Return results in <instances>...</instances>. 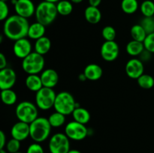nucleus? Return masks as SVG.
Masks as SVG:
<instances>
[{"label":"nucleus","mask_w":154,"mask_h":153,"mask_svg":"<svg viewBox=\"0 0 154 153\" xmlns=\"http://www.w3.org/2000/svg\"><path fill=\"white\" fill-rule=\"evenodd\" d=\"M30 24L28 19L17 14L8 16L3 25V33L8 39L17 40L28 36Z\"/></svg>","instance_id":"f257e3e1"},{"label":"nucleus","mask_w":154,"mask_h":153,"mask_svg":"<svg viewBox=\"0 0 154 153\" xmlns=\"http://www.w3.org/2000/svg\"><path fill=\"white\" fill-rule=\"evenodd\" d=\"M30 125V137L35 142H42L49 137L51 127L48 118L38 117Z\"/></svg>","instance_id":"f03ea898"},{"label":"nucleus","mask_w":154,"mask_h":153,"mask_svg":"<svg viewBox=\"0 0 154 153\" xmlns=\"http://www.w3.org/2000/svg\"><path fill=\"white\" fill-rule=\"evenodd\" d=\"M58 14L57 4L55 3L43 1L36 7L35 16L37 22L46 26L51 25L55 20Z\"/></svg>","instance_id":"7ed1b4c3"},{"label":"nucleus","mask_w":154,"mask_h":153,"mask_svg":"<svg viewBox=\"0 0 154 153\" xmlns=\"http://www.w3.org/2000/svg\"><path fill=\"white\" fill-rule=\"evenodd\" d=\"M78 106L71 93L68 92H61L57 94L55 103H54V109L57 112H60L65 116H69L72 114L73 111Z\"/></svg>","instance_id":"20e7f679"},{"label":"nucleus","mask_w":154,"mask_h":153,"mask_svg":"<svg viewBox=\"0 0 154 153\" xmlns=\"http://www.w3.org/2000/svg\"><path fill=\"white\" fill-rule=\"evenodd\" d=\"M15 114L19 121L31 124L38 117V106L32 102L24 100L16 106Z\"/></svg>","instance_id":"39448f33"},{"label":"nucleus","mask_w":154,"mask_h":153,"mask_svg":"<svg viewBox=\"0 0 154 153\" xmlns=\"http://www.w3.org/2000/svg\"><path fill=\"white\" fill-rule=\"evenodd\" d=\"M45 61L44 56L32 52L22 61V68L28 74H38L44 70Z\"/></svg>","instance_id":"423d86ee"},{"label":"nucleus","mask_w":154,"mask_h":153,"mask_svg":"<svg viewBox=\"0 0 154 153\" xmlns=\"http://www.w3.org/2000/svg\"><path fill=\"white\" fill-rule=\"evenodd\" d=\"M56 97L57 94L53 88L43 86L36 92V106L42 110H48L54 107Z\"/></svg>","instance_id":"0eeeda50"},{"label":"nucleus","mask_w":154,"mask_h":153,"mask_svg":"<svg viewBox=\"0 0 154 153\" xmlns=\"http://www.w3.org/2000/svg\"><path fill=\"white\" fill-rule=\"evenodd\" d=\"M65 133H57L49 140L48 148L51 153H68L70 151V141Z\"/></svg>","instance_id":"6e6552de"},{"label":"nucleus","mask_w":154,"mask_h":153,"mask_svg":"<svg viewBox=\"0 0 154 153\" xmlns=\"http://www.w3.org/2000/svg\"><path fill=\"white\" fill-rule=\"evenodd\" d=\"M65 134L70 140L81 141L85 139L88 134V129L85 124L76 121H72L66 124L65 128Z\"/></svg>","instance_id":"1a4fd4ad"},{"label":"nucleus","mask_w":154,"mask_h":153,"mask_svg":"<svg viewBox=\"0 0 154 153\" xmlns=\"http://www.w3.org/2000/svg\"><path fill=\"white\" fill-rule=\"evenodd\" d=\"M100 53L102 58L106 62H113L116 60L120 53V47L114 40H105L101 46Z\"/></svg>","instance_id":"9d476101"},{"label":"nucleus","mask_w":154,"mask_h":153,"mask_svg":"<svg viewBox=\"0 0 154 153\" xmlns=\"http://www.w3.org/2000/svg\"><path fill=\"white\" fill-rule=\"evenodd\" d=\"M14 6L16 14L26 19L32 17L35 14L36 8L32 0H17Z\"/></svg>","instance_id":"9b49d317"},{"label":"nucleus","mask_w":154,"mask_h":153,"mask_svg":"<svg viewBox=\"0 0 154 153\" xmlns=\"http://www.w3.org/2000/svg\"><path fill=\"white\" fill-rule=\"evenodd\" d=\"M125 70L129 78L137 80L144 74V63L138 58H132L127 62Z\"/></svg>","instance_id":"f8f14e48"},{"label":"nucleus","mask_w":154,"mask_h":153,"mask_svg":"<svg viewBox=\"0 0 154 153\" xmlns=\"http://www.w3.org/2000/svg\"><path fill=\"white\" fill-rule=\"evenodd\" d=\"M17 80V74L11 68H5L0 70V88L1 90L12 88Z\"/></svg>","instance_id":"ddd939ff"},{"label":"nucleus","mask_w":154,"mask_h":153,"mask_svg":"<svg viewBox=\"0 0 154 153\" xmlns=\"http://www.w3.org/2000/svg\"><path fill=\"white\" fill-rule=\"evenodd\" d=\"M32 50V46L31 42L26 38L15 40L14 44V53L17 58L23 59L31 53Z\"/></svg>","instance_id":"4468645a"},{"label":"nucleus","mask_w":154,"mask_h":153,"mask_svg":"<svg viewBox=\"0 0 154 153\" xmlns=\"http://www.w3.org/2000/svg\"><path fill=\"white\" fill-rule=\"evenodd\" d=\"M11 134L12 138L19 141L25 140L30 136V125L28 123L19 121L15 123L11 129Z\"/></svg>","instance_id":"2eb2a0df"},{"label":"nucleus","mask_w":154,"mask_h":153,"mask_svg":"<svg viewBox=\"0 0 154 153\" xmlns=\"http://www.w3.org/2000/svg\"><path fill=\"white\" fill-rule=\"evenodd\" d=\"M40 76L44 87L53 88L59 82V74L54 69H45L42 72Z\"/></svg>","instance_id":"dca6fc26"},{"label":"nucleus","mask_w":154,"mask_h":153,"mask_svg":"<svg viewBox=\"0 0 154 153\" xmlns=\"http://www.w3.org/2000/svg\"><path fill=\"white\" fill-rule=\"evenodd\" d=\"M84 74L87 80L96 81L102 77V74H103V70L99 64H89L84 68Z\"/></svg>","instance_id":"f3484780"},{"label":"nucleus","mask_w":154,"mask_h":153,"mask_svg":"<svg viewBox=\"0 0 154 153\" xmlns=\"http://www.w3.org/2000/svg\"><path fill=\"white\" fill-rule=\"evenodd\" d=\"M84 16L89 23L97 24L102 20V13L98 7L89 5L84 10Z\"/></svg>","instance_id":"a211bd4d"},{"label":"nucleus","mask_w":154,"mask_h":153,"mask_svg":"<svg viewBox=\"0 0 154 153\" xmlns=\"http://www.w3.org/2000/svg\"><path fill=\"white\" fill-rule=\"evenodd\" d=\"M45 32H46L45 26L36 21L35 22L30 24L27 37L29 38L30 39H33V40H36L38 39L44 37Z\"/></svg>","instance_id":"6ab92c4d"},{"label":"nucleus","mask_w":154,"mask_h":153,"mask_svg":"<svg viewBox=\"0 0 154 153\" xmlns=\"http://www.w3.org/2000/svg\"><path fill=\"white\" fill-rule=\"evenodd\" d=\"M25 83L29 90L35 92H37L43 87L41 76L38 74H28Z\"/></svg>","instance_id":"aec40b11"},{"label":"nucleus","mask_w":154,"mask_h":153,"mask_svg":"<svg viewBox=\"0 0 154 153\" xmlns=\"http://www.w3.org/2000/svg\"><path fill=\"white\" fill-rule=\"evenodd\" d=\"M35 52L44 56L48 53L51 48V41L46 36L41 38L35 40L34 45Z\"/></svg>","instance_id":"412c9836"},{"label":"nucleus","mask_w":154,"mask_h":153,"mask_svg":"<svg viewBox=\"0 0 154 153\" xmlns=\"http://www.w3.org/2000/svg\"><path fill=\"white\" fill-rule=\"evenodd\" d=\"M72 116L75 121L84 124H87L91 118L90 112L87 109L81 107V106L75 108V110L72 112Z\"/></svg>","instance_id":"4be33fe9"},{"label":"nucleus","mask_w":154,"mask_h":153,"mask_svg":"<svg viewBox=\"0 0 154 153\" xmlns=\"http://www.w3.org/2000/svg\"><path fill=\"white\" fill-rule=\"evenodd\" d=\"M126 52L132 56H139L141 52L145 50L144 42L132 40L129 41L126 45Z\"/></svg>","instance_id":"5701e85b"},{"label":"nucleus","mask_w":154,"mask_h":153,"mask_svg":"<svg viewBox=\"0 0 154 153\" xmlns=\"http://www.w3.org/2000/svg\"><path fill=\"white\" fill-rule=\"evenodd\" d=\"M130 34L132 38V40L141 42H144L147 36V32L141 26V24H135L132 26L130 29Z\"/></svg>","instance_id":"b1692460"},{"label":"nucleus","mask_w":154,"mask_h":153,"mask_svg":"<svg viewBox=\"0 0 154 153\" xmlns=\"http://www.w3.org/2000/svg\"><path fill=\"white\" fill-rule=\"evenodd\" d=\"M57 8L59 14L62 16H68L73 10V4L69 0H60L57 3Z\"/></svg>","instance_id":"393cba45"},{"label":"nucleus","mask_w":154,"mask_h":153,"mask_svg":"<svg viewBox=\"0 0 154 153\" xmlns=\"http://www.w3.org/2000/svg\"><path fill=\"white\" fill-rule=\"evenodd\" d=\"M1 97L3 103L5 105H8V106L14 104L17 100V96L16 92L13 91L11 88L2 90Z\"/></svg>","instance_id":"a878e982"},{"label":"nucleus","mask_w":154,"mask_h":153,"mask_svg":"<svg viewBox=\"0 0 154 153\" xmlns=\"http://www.w3.org/2000/svg\"><path fill=\"white\" fill-rule=\"evenodd\" d=\"M48 118L52 128H60L66 122V116L57 111L51 114Z\"/></svg>","instance_id":"bb28decb"},{"label":"nucleus","mask_w":154,"mask_h":153,"mask_svg":"<svg viewBox=\"0 0 154 153\" xmlns=\"http://www.w3.org/2000/svg\"><path fill=\"white\" fill-rule=\"evenodd\" d=\"M138 2L137 0H122L121 8L124 13L132 14L138 9Z\"/></svg>","instance_id":"cd10ccee"},{"label":"nucleus","mask_w":154,"mask_h":153,"mask_svg":"<svg viewBox=\"0 0 154 153\" xmlns=\"http://www.w3.org/2000/svg\"><path fill=\"white\" fill-rule=\"evenodd\" d=\"M137 82L138 86L144 89H150L154 86V78L151 75L146 74H144L137 79Z\"/></svg>","instance_id":"c85d7f7f"},{"label":"nucleus","mask_w":154,"mask_h":153,"mask_svg":"<svg viewBox=\"0 0 154 153\" xmlns=\"http://www.w3.org/2000/svg\"><path fill=\"white\" fill-rule=\"evenodd\" d=\"M140 10L144 16L152 17L154 16V2L151 0H145L140 5Z\"/></svg>","instance_id":"c756f323"},{"label":"nucleus","mask_w":154,"mask_h":153,"mask_svg":"<svg viewBox=\"0 0 154 153\" xmlns=\"http://www.w3.org/2000/svg\"><path fill=\"white\" fill-rule=\"evenodd\" d=\"M102 35L103 38L107 41L114 40L116 38V30L115 28L111 26H106L102 28Z\"/></svg>","instance_id":"7c9ffc66"},{"label":"nucleus","mask_w":154,"mask_h":153,"mask_svg":"<svg viewBox=\"0 0 154 153\" xmlns=\"http://www.w3.org/2000/svg\"><path fill=\"white\" fill-rule=\"evenodd\" d=\"M141 26L144 28L145 32L147 34H151L154 32V18L152 17H146L144 16L141 21Z\"/></svg>","instance_id":"2f4dec72"},{"label":"nucleus","mask_w":154,"mask_h":153,"mask_svg":"<svg viewBox=\"0 0 154 153\" xmlns=\"http://www.w3.org/2000/svg\"><path fill=\"white\" fill-rule=\"evenodd\" d=\"M6 150L8 153H16L18 152L20 148V141L18 140L12 138L8 140L6 143Z\"/></svg>","instance_id":"473e14b6"},{"label":"nucleus","mask_w":154,"mask_h":153,"mask_svg":"<svg viewBox=\"0 0 154 153\" xmlns=\"http://www.w3.org/2000/svg\"><path fill=\"white\" fill-rule=\"evenodd\" d=\"M144 45L145 50L151 53H154V32L147 34L144 41Z\"/></svg>","instance_id":"72a5a7b5"},{"label":"nucleus","mask_w":154,"mask_h":153,"mask_svg":"<svg viewBox=\"0 0 154 153\" xmlns=\"http://www.w3.org/2000/svg\"><path fill=\"white\" fill-rule=\"evenodd\" d=\"M9 14V8L5 2L0 1V20L5 21Z\"/></svg>","instance_id":"f704fd0d"},{"label":"nucleus","mask_w":154,"mask_h":153,"mask_svg":"<svg viewBox=\"0 0 154 153\" xmlns=\"http://www.w3.org/2000/svg\"><path fill=\"white\" fill-rule=\"evenodd\" d=\"M26 153H45V151L38 142H34L29 146Z\"/></svg>","instance_id":"c9c22d12"},{"label":"nucleus","mask_w":154,"mask_h":153,"mask_svg":"<svg viewBox=\"0 0 154 153\" xmlns=\"http://www.w3.org/2000/svg\"><path fill=\"white\" fill-rule=\"evenodd\" d=\"M151 52L147 51V50H144L141 52V55L139 56L140 60L142 61L143 62H148L149 60L150 59V58H151Z\"/></svg>","instance_id":"e433bc0d"},{"label":"nucleus","mask_w":154,"mask_h":153,"mask_svg":"<svg viewBox=\"0 0 154 153\" xmlns=\"http://www.w3.org/2000/svg\"><path fill=\"white\" fill-rule=\"evenodd\" d=\"M7 59H6V57L2 52L0 53V69H3L7 68Z\"/></svg>","instance_id":"4c0bfd02"},{"label":"nucleus","mask_w":154,"mask_h":153,"mask_svg":"<svg viewBox=\"0 0 154 153\" xmlns=\"http://www.w3.org/2000/svg\"><path fill=\"white\" fill-rule=\"evenodd\" d=\"M6 136L3 130L0 131V149L1 148H4V147L6 146Z\"/></svg>","instance_id":"58836bf2"},{"label":"nucleus","mask_w":154,"mask_h":153,"mask_svg":"<svg viewBox=\"0 0 154 153\" xmlns=\"http://www.w3.org/2000/svg\"><path fill=\"white\" fill-rule=\"evenodd\" d=\"M89 4L93 7H99V4L102 2V0H88Z\"/></svg>","instance_id":"ea45409f"},{"label":"nucleus","mask_w":154,"mask_h":153,"mask_svg":"<svg viewBox=\"0 0 154 153\" xmlns=\"http://www.w3.org/2000/svg\"><path fill=\"white\" fill-rule=\"evenodd\" d=\"M79 80H82V81H84V80H87V78H86L85 75H84V73L81 74L79 75Z\"/></svg>","instance_id":"a19ab883"},{"label":"nucleus","mask_w":154,"mask_h":153,"mask_svg":"<svg viewBox=\"0 0 154 153\" xmlns=\"http://www.w3.org/2000/svg\"><path fill=\"white\" fill-rule=\"evenodd\" d=\"M68 153H82V152H80L79 150H77V149H70V151H69Z\"/></svg>","instance_id":"79ce46f5"},{"label":"nucleus","mask_w":154,"mask_h":153,"mask_svg":"<svg viewBox=\"0 0 154 153\" xmlns=\"http://www.w3.org/2000/svg\"><path fill=\"white\" fill-rule=\"evenodd\" d=\"M72 3H75V4H79V3L82 2L83 0H70Z\"/></svg>","instance_id":"37998d69"},{"label":"nucleus","mask_w":154,"mask_h":153,"mask_svg":"<svg viewBox=\"0 0 154 153\" xmlns=\"http://www.w3.org/2000/svg\"><path fill=\"white\" fill-rule=\"evenodd\" d=\"M44 1L48 2H52V3H57L58 2H60V0H44Z\"/></svg>","instance_id":"c03bdc74"},{"label":"nucleus","mask_w":154,"mask_h":153,"mask_svg":"<svg viewBox=\"0 0 154 153\" xmlns=\"http://www.w3.org/2000/svg\"><path fill=\"white\" fill-rule=\"evenodd\" d=\"M0 153H8V151L5 149V148H1L0 149Z\"/></svg>","instance_id":"a18cd8bd"},{"label":"nucleus","mask_w":154,"mask_h":153,"mask_svg":"<svg viewBox=\"0 0 154 153\" xmlns=\"http://www.w3.org/2000/svg\"><path fill=\"white\" fill-rule=\"evenodd\" d=\"M0 1H3V2H7L8 0H0Z\"/></svg>","instance_id":"49530a36"},{"label":"nucleus","mask_w":154,"mask_h":153,"mask_svg":"<svg viewBox=\"0 0 154 153\" xmlns=\"http://www.w3.org/2000/svg\"><path fill=\"white\" fill-rule=\"evenodd\" d=\"M16 153H23V152H16Z\"/></svg>","instance_id":"de8ad7c7"},{"label":"nucleus","mask_w":154,"mask_h":153,"mask_svg":"<svg viewBox=\"0 0 154 153\" xmlns=\"http://www.w3.org/2000/svg\"><path fill=\"white\" fill-rule=\"evenodd\" d=\"M153 18H154V16H153Z\"/></svg>","instance_id":"09e8293b"}]
</instances>
